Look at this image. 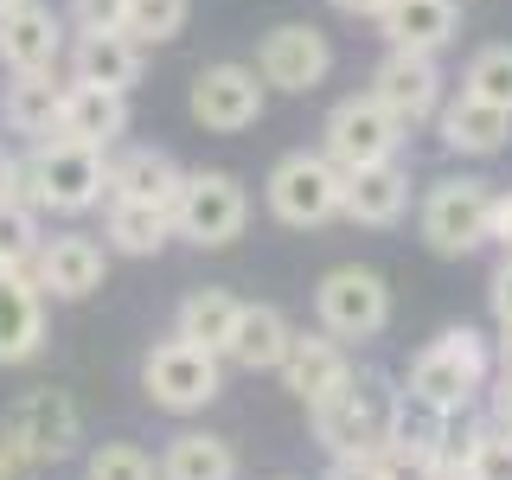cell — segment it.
Wrapping results in <instances>:
<instances>
[{
    "label": "cell",
    "mask_w": 512,
    "mask_h": 480,
    "mask_svg": "<svg viewBox=\"0 0 512 480\" xmlns=\"http://www.w3.org/2000/svg\"><path fill=\"white\" fill-rule=\"evenodd\" d=\"M173 237V205H141V199H109L103 212V244L122 256H160Z\"/></svg>",
    "instance_id": "27"
},
{
    "label": "cell",
    "mask_w": 512,
    "mask_h": 480,
    "mask_svg": "<svg viewBox=\"0 0 512 480\" xmlns=\"http://www.w3.org/2000/svg\"><path fill=\"white\" fill-rule=\"evenodd\" d=\"M7 199H26V160L0 148V205H7ZM26 205H32V199H26Z\"/></svg>",
    "instance_id": "37"
},
{
    "label": "cell",
    "mask_w": 512,
    "mask_h": 480,
    "mask_svg": "<svg viewBox=\"0 0 512 480\" xmlns=\"http://www.w3.org/2000/svg\"><path fill=\"white\" fill-rule=\"evenodd\" d=\"M493 244L512 256V192H500V199H493Z\"/></svg>",
    "instance_id": "41"
},
{
    "label": "cell",
    "mask_w": 512,
    "mask_h": 480,
    "mask_svg": "<svg viewBox=\"0 0 512 480\" xmlns=\"http://www.w3.org/2000/svg\"><path fill=\"white\" fill-rule=\"evenodd\" d=\"M378 468H384V480H455V461H448V416H429L423 429H410V416H404V429L384 442Z\"/></svg>",
    "instance_id": "24"
},
{
    "label": "cell",
    "mask_w": 512,
    "mask_h": 480,
    "mask_svg": "<svg viewBox=\"0 0 512 480\" xmlns=\"http://www.w3.org/2000/svg\"><path fill=\"white\" fill-rule=\"evenodd\" d=\"M404 212H410V167H404V160H372V167L346 173L340 218L365 224V231H391Z\"/></svg>",
    "instance_id": "18"
},
{
    "label": "cell",
    "mask_w": 512,
    "mask_h": 480,
    "mask_svg": "<svg viewBox=\"0 0 512 480\" xmlns=\"http://www.w3.org/2000/svg\"><path fill=\"white\" fill-rule=\"evenodd\" d=\"M237 308H244V301H237L231 288H192V295L180 301V314H173V333L192 340V346H212L224 359V340H231V327H237Z\"/></svg>",
    "instance_id": "29"
},
{
    "label": "cell",
    "mask_w": 512,
    "mask_h": 480,
    "mask_svg": "<svg viewBox=\"0 0 512 480\" xmlns=\"http://www.w3.org/2000/svg\"><path fill=\"white\" fill-rule=\"evenodd\" d=\"M320 480H384V468L372 455H333V468L320 474Z\"/></svg>",
    "instance_id": "36"
},
{
    "label": "cell",
    "mask_w": 512,
    "mask_h": 480,
    "mask_svg": "<svg viewBox=\"0 0 512 480\" xmlns=\"http://www.w3.org/2000/svg\"><path fill=\"white\" fill-rule=\"evenodd\" d=\"M455 480H468V474H455Z\"/></svg>",
    "instance_id": "45"
},
{
    "label": "cell",
    "mask_w": 512,
    "mask_h": 480,
    "mask_svg": "<svg viewBox=\"0 0 512 480\" xmlns=\"http://www.w3.org/2000/svg\"><path fill=\"white\" fill-rule=\"evenodd\" d=\"M455 32H461L455 0H384V13H378V39L391 52H429L436 58Z\"/></svg>",
    "instance_id": "20"
},
{
    "label": "cell",
    "mask_w": 512,
    "mask_h": 480,
    "mask_svg": "<svg viewBox=\"0 0 512 480\" xmlns=\"http://www.w3.org/2000/svg\"><path fill=\"white\" fill-rule=\"evenodd\" d=\"M64 77L58 71H7L0 84V122L26 141H45L58 128V109H64Z\"/></svg>",
    "instance_id": "22"
},
{
    "label": "cell",
    "mask_w": 512,
    "mask_h": 480,
    "mask_svg": "<svg viewBox=\"0 0 512 480\" xmlns=\"http://www.w3.org/2000/svg\"><path fill=\"white\" fill-rule=\"evenodd\" d=\"M263 103H269V84L256 77V64H237V58L199 64V77L186 90V109L205 135H244L250 122H263Z\"/></svg>",
    "instance_id": "11"
},
{
    "label": "cell",
    "mask_w": 512,
    "mask_h": 480,
    "mask_svg": "<svg viewBox=\"0 0 512 480\" xmlns=\"http://www.w3.org/2000/svg\"><path fill=\"white\" fill-rule=\"evenodd\" d=\"M461 90L512 116V45H480L468 58V71H461Z\"/></svg>",
    "instance_id": "31"
},
{
    "label": "cell",
    "mask_w": 512,
    "mask_h": 480,
    "mask_svg": "<svg viewBox=\"0 0 512 480\" xmlns=\"http://www.w3.org/2000/svg\"><path fill=\"white\" fill-rule=\"evenodd\" d=\"M52 135L84 141V148H103L109 154L128 135V96L122 90H96V84H71V90H64V109H58Z\"/></svg>",
    "instance_id": "21"
},
{
    "label": "cell",
    "mask_w": 512,
    "mask_h": 480,
    "mask_svg": "<svg viewBox=\"0 0 512 480\" xmlns=\"http://www.w3.org/2000/svg\"><path fill=\"white\" fill-rule=\"evenodd\" d=\"M64 58H71V84L122 90V96L141 84V45L128 32H77Z\"/></svg>",
    "instance_id": "23"
},
{
    "label": "cell",
    "mask_w": 512,
    "mask_h": 480,
    "mask_svg": "<svg viewBox=\"0 0 512 480\" xmlns=\"http://www.w3.org/2000/svg\"><path fill=\"white\" fill-rule=\"evenodd\" d=\"M45 352V295L32 269H0V365H32Z\"/></svg>",
    "instance_id": "17"
},
{
    "label": "cell",
    "mask_w": 512,
    "mask_h": 480,
    "mask_svg": "<svg viewBox=\"0 0 512 480\" xmlns=\"http://www.w3.org/2000/svg\"><path fill=\"white\" fill-rule=\"evenodd\" d=\"M404 391H397L384 372H359L352 365V378L340 384V391L327 397V404H314L308 410V423H314V442L327 448V455H384V442L404 429Z\"/></svg>",
    "instance_id": "1"
},
{
    "label": "cell",
    "mask_w": 512,
    "mask_h": 480,
    "mask_svg": "<svg viewBox=\"0 0 512 480\" xmlns=\"http://www.w3.org/2000/svg\"><path fill=\"white\" fill-rule=\"evenodd\" d=\"M7 7H20V0H0V13H7Z\"/></svg>",
    "instance_id": "44"
},
{
    "label": "cell",
    "mask_w": 512,
    "mask_h": 480,
    "mask_svg": "<svg viewBox=\"0 0 512 480\" xmlns=\"http://www.w3.org/2000/svg\"><path fill=\"white\" fill-rule=\"evenodd\" d=\"M32 474H39V468H32V461L20 455V448H13L7 436H0V480H32Z\"/></svg>",
    "instance_id": "40"
},
{
    "label": "cell",
    "mask_w": 512,
    "mask_h": 480,
    "mask_svg": "<svg viewBox=\"0 0 512 480\" xmlns=\"http://www.w3.org/2000/svg\"><path fill=\"white\" fill-rule=\"evenodd\" d=\"M45 212L26 199H7L0 205V269H32V256L45 244Z\"/></svg>",
    "instance_id": "30"
},
{
    "label": "cell",
    "mask_w": 512,
    "mask_h": 480,
    "mask_svg": "<svg viewBox=\"0 0 512 480\" xmlns=\"http://www.w3.org/2000/svg\"><path fill=\"white\" fill-rule=\"evenodd\" d=\"M160 480H237V448L212 429H186L160 455Z\"/></svg>",
    "instance_id": "28"
},
{
    "label": "cell",
    "mask_w": 512,
    "mask_h": 480,
    "mask_svg": "<svg viewBox=\"0 0 512 480\" xmlns=\"http://www.w3.org/2000/svg\"><path fill=\"white\" fill-rule=\"evenodd\" d=\"M487 378H493V346H487V333L448 327L442 340H429V346L410 359L404 404H416L423 416H468L474 397L487 391Z\"/></svg>",
    "instance_id": "2"
},
{
    "label": "cell",
    "mask_w": 512,
    "mask_h": 480,
    "mask_svg": "<svg viewBox=\"0 0 512 480\" xmlns=\"http://www.w3.org/2000/svg\"><path fill=\"white\" fill-rule=\"evenodd\" d=\"M20 160H26V199L52 218H84L90 205L109 199V154L103 148L45 135V141H32V154H20Z\"/></svg>",
    "instance_id": "3"
},
{
    "label": "cell",
    "mask_w": 512,
    "mask_h": 480,
    "mask_svg": "<svg viewBox=\"0 0 512 480\" xmlns=\"http://www.w3.org/2000/svg\"><path fill=\"white\" fill-rule=\"evenodd\" d=\"M84 480H160V461L141 442H96L84 461Z\"/></svg>",
    "instance_id": "34"
},
{
    "label": "cell",
    "mask_w": 512,
    "mask_h": 480,
    "mask_svg": "<svg viewBox=\"0 0 512 480\" xmlns=\"http://www.w3.org/2000/svg\"><path fill=\"white\" fill-rule=\"evenodd\" d=\"M0 436L20 448L32 468H58V461H71L77 442H84V416H77V404L64 391L39 384V391H26V397H13V404H7Z\"/></svg>",
    "instance_id": "8"
},
{
    "label": "cell",
    "mask_w": 512,
    "mask_h": 480,
    "mask_svg": "<svg viewBox=\"0 0 512 480\" xmlns=\"http://www.w3.org/2000/svg\"><path fill=\"white\" fill-rule=\"evenodd\" d=\"M314 320H320V333H333V340H378V333L391 327V288H384L378 269L340 263L314 288Z\"/></svg>",
    "instance_id": "10"
},
{
    "label": "cell",
    "mask_w": 512,
    "mask_h": 480,
    "mask_svg": "<svg viewBox=\"0 0 512 480\" xmlns=\"http://www.w3.org/2000/svg\"><path fill=\"white\" fill-rule=\"evenodd\" d=\"M186 13H192V0H128L122 32L141 45V52H148V45L180 39V32H186Z\"/></svg>",
    "instance_id": "33"
},
{
    "label": "cell",
    "mask_w": 512,
    "mask_h": 480,
    "mask_svg": "<svg viewBox=\"0 0 512 480\" xmlns=\"http://www.w3.org/2000/svg\"><path fill=\"white\" fill-rule=\"evenodd\" d=\"M186 167L167 148H122L109 160V199H141V205H173Z\"/></svg>",
    "instance_id": "26"
},
{
    "label": "cell",
    "mask_w": 512,
    "mask_h": 480,
    "mask_svg": "<svg viewBox=\"0 0 512 480\" xmlns=\"http://www.w3.org/2000/svg\"><path fill=\"white\" fill-rule=\"evenodd\" d=\"M71 52V26L45 0H20L0 13V64L7 71H58Z\"/></svg>",
    "instance_id": "14"
},
{
    "label": "cell",
    "mask_w": 512,
    "mask_h": 480,
    "mask_svg": "<svg viewBox=\"0 0 512 480\" xmlns=\"http://www.w3.org/2000/svg\"><path fill=\"white\" fill-rule=\"evenodd\" d=\"M276 378H282V391L295 397V404L314 410L352 378V359H346V346L333 340V333H295L288 352H282V365H276Z\"/></svg>",
    "instance_id": "16"
},
{
    "label": "cell",
    "mask_w": 512,
    "mask_h": 480,
    "mask_svg": "<svg viewBox=\"0 0 512 480\" xmlns=\"http://www.w3.org/2000/svg\"><path fill=\"white\" fill-rule=\"evenodd\" d=\"M333 13H346V20H378L384 0H333Z\"/></svg>",
    "instance_id": "42"
},
{
    "label": "cell",
    "mask_w": 512,
    "mask_h": 480,
    "mask_svg": "<svg viewBox=\"0 0 512 480\" xmlns=\"http://www.w3.org/2000/svg\"><path fill=\"white\" fill-rule=\"evenodd\" d=\"M487 423L512 436V372H500V384H493V410H487Z\"/></svg>",
    "instance_id": "39"
},
{
    "label": "cell",
    "mask_w": 512,
    "mask_h": 480,
    "mask_svg": "<svg viewBox=\"0 0 512 480\" xmlns=\"http://www.w3.org/2000/svg\"><path fill=\"white\" fill-rule=\"evenodd\" d=\"M282 480H288V474H282Z\"/></svg>",
    "instance_id": "46"
},
{
    "label": "cell",
    "mask_w": 512,
    "mask_h": 480,
    "mask_svg": "<svg viewBox=\"0 0 512 480\" xmlns=\"http://www.w3.org/2000/svg\"><path fill=\"white\" fill-rule=\"evenodd\" d=\"M141 391H148L154 410L192 416V410H205L224 391V365H218L212 346H192V340L173 333V340H160L148 359H141Z\"/></svg>",
    "instance_id": "7"
},
{
    "label": "cell",
    "mask_w": 512,
    "mask_h": 480,
    "mask_svg": "<svg viewBox=\"0 0 512 480\" xmlns=\"http://www.w3.org/2000/svg\"><path fill=\"white\" fill-rule=\"evenodd\" d=\"M263 199H269V212H276V224H288V231H320V224H333L340 205H346V167H333L327 154L295 148L269 167Z\"/></svg>",
    "instance_id": "5"
},
{
    "label": "cell",
    "mask_w": 512,
    "mask_h": 480,
    "mask_svg": "<svg viewBox=\"0 0 512 480\" xmlns=\"http://www.w3.org/2000/svg\"><path fill=\"white\" fill-rule=\"evenodd\" d=\"M493 192L487 180H474V173H448L423 192V205H416V231H423V244L436 256H474L493 244Z\"/></svg>",
    "instance_id": "4"
},
{
    "label": "cell",
    "mask_w": 512,
    "mask_h": 480,
    "mask_svg": "<svg viewBox=\"0 0 512 480\" xmlns=\"http://www.w3.org/2000/svg\"><path fill=\"white\" fill-rule=\"evenodd\" d=\"M436 135H442V148L461 154V160H493V154H506V141H512V116L461 90L436 109Z\"/></svg>",
    "instance_id": "19"
},
{
    "label": "cell",
    "mask_w": 512,
    "mask_h": 480,
    "mask_svg": "<svg viewBox=\"0 0 512 480\" xmlns=\"http://www.w3.org/2000/svg\"><path fill=\"white\" fill-rule=\"evenodd\" d=\"M404 135L410 128L397 122L372 90H359V96H340V103L327 109V122H320V154L352 173V167H372V160H397Z\"/></svg>",
    "instance_id": "9"
},
{
    "label": "cell",
    "mask_w": 512,
    "mask_h": 480,
    "mask_svg": "<svg viewBox=\"0 0 512 480\" xmlns=\"http://www.w3.org/2000/svg\"><path fill=\"white\" fill-rule=\"evenodd\" d=\"M327 71H333V45H327V32H320V26L288 20L276 32H263V45H256V77H263L269 90L301 96V90L327 84Z\"/></svg>",
    "instance_id": "13"
},
{
    "label": "cell",
    "mask_w": 512,
    "mask_h": 480,
    "mask_svg": "<svg viewBox=\"0 0 512 480\" xmlns=\"http://www.w3.org/2000/svg\"><path fill=\"white\" fill-rule=\"evenodd\" d=\"M109 276V250L96 244L84 231H64V237H45L39 256H32V282H39V295L52 301H84L96 295Z\"/></svg>",
    "instance_id": "15"
},
{
    "label": "cell",
    "mask_w": 512,
    "mask_h": 480,
    "mask_svg": "<svg viewBox=\"0 0 512 480\" xmlns=\"http://www.w3.org/2000/svg\"><path fill=\"white\" fill-rule=\"evenodd\" d=\"M493 365L512 372V320H500V346H493Z\"/></svg>",
    "instance_id": "43"
},
{
    "label": "cell",
    "mask_w": 512,
    "mask_h": 480,
    "mask_svg": "<svg viewBox=\"0 0 512 480\" xmlns=\"http://www.w3.org/2000/svg\"><path fill=\"white\" fill-rule=\"evenodd\" d=\"M288 340H295V327H288L282 308H269V301H244L231 340H224V359H231L237 372H276Z\"/></svg>",
    "instance_id": "25"
},
{
    "label": "cell",
    "mask_w": 512,
    "mask_h": 480,
    "mask_svg": "<svg viewBox=\"0 0 512 480\" xmlns=\"http://www.w3.org/2000/svg\"><path fill=\"white\" fill-rule=\"evenodd\" d=\"M365 90H372L404 128L436 122V109L448 103V96H442V64L429 52H384L372 64V84H365Z\"/></svg>",
    "instance_id": "12"
},
{
    "label": "cell",
    "mask_w": 512,
    "mask_h": 480,
    "mask_svg": "<svg viewBox=\"0 0 512 480\" xmlns=\"http://www.w3.org/2000/svg\"><path fill=\"white\" fill-rule=\"evenodd\" d=\"M128 0H64V26L71 32H122Z\"/></svg>",
    "instance_id": "35"
},
{
    "label": "cell",
    "mask_w": 512,
    "mask_h": 480,
    "mask_svg": "<svg viewBox=\"0 0 512 480\" xmlns=\"http://www.w3.org/2000/svg\"><path fill=\"white\" fill-rule=\"evenodd\" d=\"M487 301H493V320H512V256H500V269L487 282Z\"/></svg>",
    "instance_id": "38"
},
{
    "label": "cell",
    "mask_w": 512,
    "mask_h": 480,
    "mask_svg": "<svg viewBox=\"0 0 512 480\" xmlns=\"http://www.w3.org/2000/svg\"><path fill=\"white\" fill-rule=\"evenodd\" d=\"M250 224V192L237 186V173L224 167H199L180 180V199H173V237H186V244L199 250H224L237 244Z\"/></svg>",
    "instance_id": "6"
},
{
    "label": "cell",
    "mask_w": 512,
    "mask_h": 480,
    "mask_svg": "<svg viewBox=\"0 0 512 480\" xmlns=\"http://www.w3.org/2000/svg\"><path fill=\"white\" fill-rule=\"evenodd\" d=\"M455 442H461V474L468 480H512V436L506 429L474 423L468 436H455Z\"/></svg>",
    "instance_id": "32"
}]
</instances>
